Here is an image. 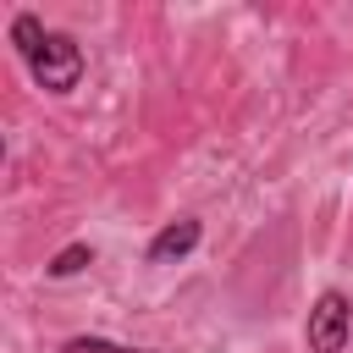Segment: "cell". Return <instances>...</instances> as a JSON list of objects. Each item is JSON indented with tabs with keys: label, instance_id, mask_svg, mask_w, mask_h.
Here are the masks:
<instances>
[{
	"label": "cell",
	"instance_id": "1",
	"mask_svg": "<svg viewBox=\"0 0 353 353\" xmlns=\"http://www.w3.org/2000/svg\"><path fill=\"white\" fill-rule=\"evenodd\" d=\"M11 44H17V55L28 61V72H33L39 88H50V94H72V88H77V77H83V50H77L72 33L44 28L33 11H17V17H11Z\"/></svg>",
	"mask_w": 353,
	"mask_h": 353
},
{
	"label": "cell",
	"instance_id": "2",
	"mask_svg": "<svg viewBox=\"0 0 353 353\" xmlns=\"http://www.w3.org/2000/svg\"><path fill=\"white\" fill-rule=\"evenodd\" d=\"M303 336H309V353H342V347H347V336H353V303H347L336 287H331V292H320V298H314V309H309Z\"/></svg>",
	"mask_w": 353,
	"mask_h": 353
},
{
	"label": "cell",
	"instance_id": "3",
	"mask_svg": "<svg viewBox=\"0 0 353 353\" xmlns=\"http://www.w3.org/2000/svg\"><path fill=\"white\" fill-rule=\"evenodd\" d=\"M199 232H204V226H199L193 215H182V221L160 226L143 259H149V265H171V259H182V254H193V248H199Z\"/></svg>",
	"mask_w": 353,
	"mask_h": 353
},
{
	"label": "cell",
	"instance_id": "4",
	"mask_svg": "<svg viewBox=\"0 0 353 353\" xmlns=\"http://www.w3.org/2000/svg\"><path fill=\"white\" fill-rule=\"evenodd\" d=\"M83 265H94V248H88V243H72V248H61V254L50 259V276H77Z\"/></svg>",
	"mask_w": 353,
	"mask_h": 353
},
{
	"label": "cell",
	"instance_id": "5",
	"mask_svg": "<svg viewBox=\"0 0 353 353\" xmlns=\"http://www.w3.org/2000/svg\"><path fill=\"white\" fill-rule=\"evenodd\" d=\"M66 353H149V347H121V342H105V336H72Z\"/></svg>",
	"mask_w": 353,
	"mask_h": 353
}]
</instances>
